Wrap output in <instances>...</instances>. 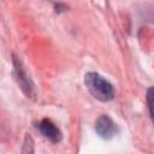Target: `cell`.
<instances>
[{"label": "cell", "mask_w": 154, "mask_h": 154, "mask_svg": "<svg viewBox=\"0 0 154 154\" xmlns=\"http://www.w3.org/2000/svg\"><path fill=\"white\" fill-rule=\"evenodd\" d=\"M37 129L38 131L41 132V135L47 138L48 141H51L52 143H58L61 141L63 138V134L60 131V129L48 118H45L42 119L38 125H37Z\"/></svg>", "instance_id": "cell-4"}, {"label": "cell", "mask_w": 154, "mask_h": 154, "mask_svg": "<svg viewBox=\"0 0 154 154\" xmlns=\"http://www.w3.org/2000/svg\"><path fill=\"white\" fill-rule=\"evenodd\" d=\"M22 152L23 153H32L34 152V142H32V138L29 135L25 136V141H24Z\"/></svg>", "instance_id": "cell-5"}, {"label": "cell", "mask_w": 154, "mask_h": 154, "mask_svg": "<svg viewBox=\"0 0 154 154\" xmlns=\"http://www.w3.org/2000/svg\"><path fill=\"white\" fill-rule=\"evenodd\" d=\"M147 107H148V113L149 117L153 118V88H149L147 90Z\"/></svg>", "instance_id": "cell-6"}, {"label": "cell", "mask_w": 154, "mask_h": 154, "mask_svg": "<svg viewBox=\"0 0 154 154\" xmlns=\"http://www.w3.org/2000/svg\"><path fill=\"white\" fill-rule=\"evenodd\" d=\"M12 63H13V75H14V78H16L19 88L23 90V93L28 97H32L34 94H35L34 83L30 79L29 75L26 73V71H25L22 61L16 55H13L12 57Z\"/></svg>", "instance_id": "cell-2"}, {"label": "cell", "mask_w": 154, "mask_h": 154, "mask_svg": "<svg viewBox=\"0 0 154 154\" xmlns=\"http://www.w3.org/2000/svg\"><path fill=\"white\" fill-rule=\"evenodd\" d=\"M95 132L103 140H111L118 132V126L109 116L101 114L95 122Z\"/></svg>", "instance_id": "cell-3"}, {"label": "cell", "mask_w": 154, "mask_h": 154, "mask_svg": "<svg viewBox=\"0 0 154 154\" xmlns=\"http://www.w3.org/2000/svg\"><path fill=\"white\" fill-rule=\"evenodd\" d=\"M84 84L89 93L97 100L102 102H108L114 97V88L113 85L103 78L101 75L96 72H88L84 76Z\"/></svg>", "instance_id": "cell-1"}]
</instances>
